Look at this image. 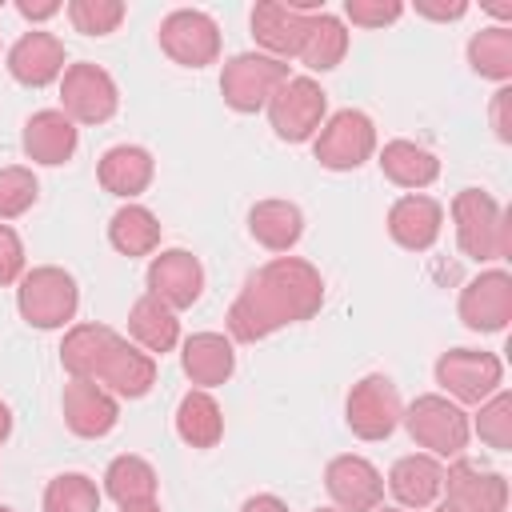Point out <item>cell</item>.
Returning a JSON list of instances; mask_svg holds the SVG:
<instances>
[{"label": "cell", "mask_w": 512, "mask_h": 512, "mask_svg": "<svg viewBox=\"0 0 512 512\" xmlns=\"http://www.w3.org/2000/svg\"><path fill=\"white\" fill-rule=\"evenodd\" d=\"M324 304V276L300 256H276L248 276L228 308V336L256 344L288 324L312 320Z\"/></svg>", "instance_id": "6da1fadb"}, {"label": "cell", "mask_w": 512, "mask_h": 512, "mask_svg": "<svg viewBox=\"0 0 512 512\" xmlns=\"http://www.w3.org/2000/svg\"><path fill=\"white\" fill-rule=\"evenodd\" d=\"M452 224H456V244L468 260L488 264L504 260L512 252V232H508V212L484 192V188H460L452 196Z\"/></svg>", "instance_id": "7a4b0ae2"}, {"label": "cell", "mask_w": 512, "mask_h": 512, "mask_svg": "<svg viewBox=\"0 0 512 512\" xmlns=\"http://www.w3.org/2000/svg\"><path fill=\"white\" fill-rule=\"evenodd\" d=\"M400 424H404L408 436H412L420 448H428V456H436V460H440V456H444V460L464 456L468 436H472L468 412H464L456 400L440 396V392L416 396V400L404 408Z\"/></svg>", "instance_id": "3957f363"}, {"label": "cell", "mask_w": 512, "mask_h": 512, "mask_svg": "<svg viewBox=\"0 0 512 512\" xmlns=\"http://www.w3.org/2000/svg\"><path fill=\"white\" fill-rule=\"evenodd\" d=\"M16 308L20 316L40 328V332H52V328H64L76 308H80V288L72 280V272L56 268V264H40V268H28L20 276V288H16Z\"/></svg>", "instance_id": "277c9868"}, {"label": "cell", "mask_w": 512, "mask_h": 512, "mask_svg": "<svg viewBox=\"0 0 512 512\" xmlns=\"http://www.w3.org/2000/svg\"><path fill=\"white\" fill-rule=\"evenodd\" d=\"M312 152L320 160V168L328 172H352L364 160L376 156V124L368 112L360 108H340L332 112L320 132L312 136Z\"/></svg>", "instance_id": "5b68a950"}, {"label": "cell", "mask_w": 512, "mask_h": 512, "mask_svg": "<svg viewBox=\"0 0 512 512\" xmlns=\"http://www.w3.org/2000/svg\"><path fill=\"white\" fill-rule=\"evenodd\" d=\"M264 108H268V124H272V132L280 140L304 144V140H312L320 132L324 112H328V96L312 76H288L272 92V100Z\"/></svg>", "instance_id": "8992f818"}, {"label": "cell", "mask_w": 512, "mask_h": 512, "mask_svg": "<svg viewBox=\"0 0 512 512\" xmlns=\"http://www.w3.org/2000/svg\"><path fill=\"white\" fill-rule=\"evenodd\" d=\"M288 80V64L264 52H236L220 72V96L232 112H260Z\"/></svg>", "instance_id": "52a82bcc"}, {"label": "cell", "mask_w": 512, "mask_h": 512, "mask_svg": "<svg viewBox=\"0 0 512 512\" xmlns=\"http://www.w3.org/2000/svg\"><path fill=\"white\" fill-rule=\"evenodd\" d=\"M436 384L456 404H484L496 388H504V364L496 352L480 348H452L436 360Z\"/></svg>", "instance_id": "ba28073f"}, {"label": "cell", "mask_w": 512, "mask_h": 512, "mask_svg": "<svg viewBox=\"0 0 512 512\" xmlns=\"http://www.w3.org/2000/svg\"><path fill=\"white\" fill-rule=\"evenodd\" d=\"M120 108V92L116 80L100 68V64H68L60 76V112L72 124H104L112 120Z\"/></svg>", "instance_id": "9c48e42d"}, {"label": "cell", "mask_w": 512, "mask_h": 512, "mask_svg": "<svg viewBox=\"0 0 512 512\" xmlns=\"http://www.w3.org/2000/svg\"><path fill=\"white\" fill-rule=\"evenodd\" d=\"M400 416H404L400 392L380 372L356 380L344 400V420H348L352 436H360V440H388L400 428Z\"/></svg>", "instance_id": "30bf717a"}, {"label": "cell", "mask_w": 512, "mask_h": 512, "mask_svg": "<svg viewBox=\"0 0 512 512\" xmlns=\"http://www.w3.org/2000/svg\"><path fill=\"white\" fill-rule=\"evenodd\" d=\"M160 48L184 68H204L220 56V28L200 8H176L160 20Z\"/></svg>", "instance_id": "8fae6325"}, {"label": "cell", "mask_w": 512, "mask_h": 512, "mask_svg": "<svg viewBox=\"0 0 512 512\" xmlns=\"http://www.w3.org/2000/svg\"><path fill=\"white\" fill-rule=\"evenodd\" d=\"M460 320L472 332H504L512 320V276L504 268H488L460 288Z\"/></svg>", "instance_id": "7c38bea8"}, {"label": "cell", "mask_w": 512, "mask_h": 512, "mask_svg": "<svg viewBox=\"0 0 512 512\" xmlns=\"http://www.w3.org/2000/svg\"><path fill=\"white\" fill-rule=\"evenodd\" d=\"M324 488L340 512H376L384 500V476L364 456H332L324 468Z\"/></svg>", "instance_id": "4fadbf2b"}, {"label": "cell", "mask_w": 512, "mask_h": 512, "mask_svg": "<svg viewBox=\"0 0 512 512\" xmlns=\"http://www.w3.org/2000/svg\"><path fill=\"white\" fill-rule=\"evenodd\" d=\"M204 292V268L188 248H164L148 264V296L164 300L172 312L192 308Z\"/></svg>", "instance_id": "5bb4252c"}, {"label": "cell", "mask_w": 512, "mask_h": 512, "mask_svg": "<svg viewBox=\"0 0 512 512\" xmlns=\"http://www.w3.org/2000/svg\"><path fill=\"white\" fill-rule=\"evenodd\" d=\"M444 492L460 512H508V480L464 456L444 468Z\"/></svg>", "instance_id": "9a60e30c"}, {"label": "cell", "mask_w": 512, "mask_h": 512, "mask_svg": "<svg viewBox=\"0 0 512 512\" xmlns=\"http://www.w3.org/2000/svg\"><path fill=\"white\" fill-rule=\"evenodd\" d=\"M8 72L16 84L24 88H44L52 80L64 76V40L52 32H24L12 48H8Z\"/></svg>", "instance_id": "2e32d148"}, {"label": "cell", "mask_w": 512, "mask_h": 512, "mask_svg": "<svg viewBox=\"0 0 512 512\" xmlns=\"http://www.w3.org/2000/svg\"><path fill=\"white\" fill-rule=\"evenodd\" d=\"M96 384H100L104 392L120 396V400H140V396H148L152 384H156V356H148L144 348H136V344H128V340L120 336V340L108 348V356H104V364H100V372H96Z\"/></svg>", "instance_id": "e0dca14e"}, {"label": "cell", "mask_w": 512, "mask_h": 512, "mask_svg": "<svg viewBox=\"0 0 512 512\" xmlns=\"http://www.w3.org/2000/svg\"><path fill=\"white\" fill-rule=\"evenodd\" d=\"M444 208L424 192H408L388 208V236L408 252H428L440 240Z\"/></svg>", "instance_id": "ac0fdd59"}, {"label": "cell", "mask_w": 512, "mask_h": 512, "mask_svg": "<svg viewBox=\"0 0 512 512\" xmlns=\"http://www.w3.org/2000/svg\"><path fill=\"white\" fill-rule=\"evenodd\" d=\"M120 408L116 396L104 392L96 380H68L64 384V424L84 436V440H100L116 428Z\"/></svg>", "instance_id": "d6986e66"}, {"label": "cell", "mask_w": 512, "mask_h": 512, "mask_svg": "<svg viewBox=\"0 0 512 512\" xmlns=\"http://www.w3.org/2000/svg\"><path fill=\"white\" fill-rule=\"evenodd\" d=\"M20 144H24L28 160L56 168V164H68V160L76 156L80 132H76V124H72L60 108H40V112H32V116H28Z\"/></svg>", "instance_id": "ffe728a7"}, {"label": "cell", "mask_w": 512, "mask_h": 512, "mask_svg": "<svg viewBox=\"0 0 512 512\" xmlns=\"http://www.w3.org/2000/svg\"><path fill=\"white\" fill-rule=\"evenodd\" d=\"M304 28H308V16H300L296 8H288L284 0H260L252 8V36L260 44L264 56H276V60H292L304 44Z\"/></svg>", "instance_id": "44dd1931"}, {"label": "cell", "mask_w": 512, "mask_h": 512, "mask_svg": "<svg viewBox=\"0 0 512 512\" xmlns=\"http://www.w3.org/2000/svg\"><path fill=\"white\" fill-rule=\"evenodd\" d=\"M180 368L184 376L196 384V388H216V384H228L232 372H236V352H232V340L220 336V332H192L180 348Z\"/></svg>", "instance_id": "7402d4cb"}, {"label": "cell", "mask_w": 512, "mask_h": 512, "mask_svg": "<svg viewBox=\"0 0 512 512\" xmlns=\"http://www.w3.org/2000/svg\"><path fill=\"white\" fill-rule=\"evenodd\" d=\"M384 484L400 500V508H432L444 492V464L428 452H412L392 464Z\"/></svg>", "instance_id": "603a6c76"}, {"label": "cell", "mask_w": 512, "mask_h": 512, "mask_svg": "<svg viewBox=\"0 0 512 512\" xmlns=\"http://www.w3.org/2000/svg\"><path fill=\"white\" fill-rule=\"evenodd\" d=\"M96 176H100V188H104V192H112V196H120V200H132V196H140V192L152 184L156 160H152V152L140 148V144H116V148H108V152L100 156Z\"/></svg>", "instance_id": "cb8c5ba5"}, {"label": "cell", "mask_w": 512, "mask_h": 512, "mask_svg": "<svg viewBox=\"0 0 512 512\" xmlns=\"http://www.w3.org/2000/svg\"><path fill=\"white\" fill-rule=\"evenodd\" d=\"M248 232L268 252H292L304 236V212L292 200H260L248 212Z\"/></svg>", "instance_id": "d4e9b609"}, {"label": "cell", "mask_w": 512, "mask_h": 512, "mask_svg": "<svg viewBox=\"0 0 512 512\" xmlns=\"http://www.w3.org/2000/svg\"><path fill=\"white\" fill-rule=\"evenodd\" d=\"M376 160H380V172H384L396 188H408V192H420V188L436 184V176H440L436 152H428V148L416 144V140H388Z\"/></svg>", "instance_id": "484cf974"}, {"label": "cell", "mask_w": 512, "mask_h": 512, "mask_svg": "<svg viewBox=\"0 0 512 512\" xmlns=\"http://www.w3.org/2000/svg\"><path fill=\"white\" fill-rule=\"evenodd\" d=\"M128 332H132L136 348H144L148 356H164V352H172L180 344V320H176V312L164 300L148 296V292L132 304Z\"/></svg>", "instance_id": "4316f807"}, {"label": "cell", "mask_w": 512, "mask_h": 512, "mask_svg": "<svg viewBox=\"0 0 512 512\" xmlns=\"http://www.w3.org/2000/svg\"><path fill=\"white\" fill-rule=\"evenodd\" d=\"M120 336L108 328V324H72L64 332V344H60V364L72 380H96L108 348L116 344Z\"/></svg>", "instance_id": "83f0119b"}, {"label": "cell", "mask_w": 512, "mask_h": 512, "mask_svg": "<svg viewBox=\"0 0 512 512\" xmlns=\"http://www.w3.org/2000/svg\"><path fill=\"white\" fill-rule=\"evenodd\" d=\"M176 436L192 448H216L220 436H224V412L216 404L212 392L204 388H192L180 396L176 404Z\"/></svg>", "instance_id": "f1b7e54d"}, {"label": "cell", "mask_w": 512, "mask_h": 512, "mask_svg": "<svg viewBox=\"0 0 512 512\" xmlns=\"http://www.w3.org/2000/svg\"><path fill=\"white\" fill-rule=\"evenodd\" d=\"M348 52V28L340 16L332 12H316L308 16V28H304V44L296 52V60L308 68V72H332Z\"/></svg>", "instance_id": "f546056e"}, {"label": "cell", "mask_w": 512, "mask_h": 512, "mask_svg": "<svg viewBox=\"0 0 512 512\" xmlns=\"http://www.w3.org/2000/svg\"><path fill=\"white\" fill-rule=\"evenodd\" d=\"M108 240L120 256H152L160 248V220L144 204H124L108 220Z\"/></svg>", "instance_id": "4dcf8cb0"}, {"label": "cell", "mask_w": 512, "mask_h": 512, "mask_svg": "<svg viewBox=\"0 0 512 512\" xmlns=\"http://www.w3.org/2000/svg\"><path fill=\"white\" fill-rule=\"evenodd\" d=\"M468 64H472L476 76L496 80V84H508L512 80V28L508 24L480 28L468 40Z\"/></svg>", "instance_id": "1f68e13d"}, {"label": "cell", "mask_w": 512, "mask_h": 512, "mask_svg": "<svg viewBox=\"0 0 512 512\" xmlns=\"http://www.w3.org/2000/svg\"><path fill=\"white\" fill-rule=\"evenodd\" d=\"M156 468L144 460V456H116L108 468H104V492L116 500V504H136V500H156Z\"/></svg>", "instance_id": "d6a6232c"}, {"label": "cell", "mask_w": 512, "mask_h": 512, "mask_svg": "<svg viewBox=\"0 0 512 512\" xmlns=\"http://www.w3.org/2000/svg\"><path fill=\"white\" fill-rule=\"evenodd\" d=\"M44 512H100V488L84 472H60L44 488Z\"/></svg>", "instance_id": "836d02e7"}, {"label": "cell", "mask_w": 512, "mask_h": 512, "mask_svg": "<svg viewBox=\"0 0 512 512\" xmlns=\"http://www.w3.org/2000/svg\"><path fill=\"white\" fill-rule=\"evenodd\" d=\"M468 424H472V432H476L488 448L508 452V448H512V392H508V388H496V392L480 404L476 420H468Z\"/></svg>", "instance_id": "e575fe53"}, {"label": "cell", "mask_w": 512, "mask_h": 512, "mask_svg": "<svg viewBox=\"0 0 512 512\" xmlns=\"http://www.w3.org/2000/svg\"><path fill=\"white\" fill-rule=\"evenodd\" d=\"M40 196V184L32 176V168H20V164H8L0 168V220H16L24 216Z\"/></svg>", "instance_id": "d590c367"}, {"label": "cell", "mask_w": 512, "mask_h": 512, "mask_svg": "<svg viewBox=\"0 0 512 512\" xmlns=\"http://www.w3.org/2000/svg\"><path fill=\"white\" fill-rule=\"evenodd\" d=\"M68 20L84 36H108V32L120 28L124 4L120 0H72L68 4Z\"/></svg>", "instance_id": "8d00e7d4"}, {"label": "cell", "mask_w": 512, "mask_h": 512, "mask_svg": "<svg viewBox=\"0 0 512 512\" xmlns=\"http://www.w3.org/2000/svg\"><path fill=\"white\" fill-rule=\"evenodd\" d=\"M344 16L356 28H384L404 16V4L400 0H344Z\"/></svg>", "instance_id": "74e56055"}, {"label": "cell", "mask_w": 512, "mask_h": 512, "mask_svg": "<svg viewBox=\"0 0 512 512\" xmlns=\"http://www.w3.org/2000/svg\"><path fill=\"white\" fill-rule=\"evenodd\" d=\"M20 276H24V244L8 224H0V288L20 284Z\"/></svg>", "instance_id": "f35d334b"}, {"label": "cell", "mask_w": 512, "mask_h": 512, "mask_svg": "<svg viewBox=\"0 0 512 512\" xmlns=\"http://www.w3.org/2000/svg\"><path fill=\"white\" fill-rule=\"evenodd\" d=\"M488 120H492V132L500 144H512V88L500 84L492 92V104H488Z\"/></svg>", "instance_id": "ab89813d"}, {"label": "cell", "mask_w": 512, "mask_h": 512, "mask_svg": "<svg viewBox=\"0 0 512 512\" xmlns=\"http://www.w3.org/2000/svg\"><path fill=\"white\" fill-rule=\"evenodd\" d=\"M416 12L420 16H428V20H460L464 12H468V4L464 0H416Z\"/></svg>", "instance_id": "60d3db41"}, {"label": "cell", "mask_w": 512, "mask_h": 512, "mask_svg": "<svg viewBox=\"0 0 512 512\" xmlns=\"http://www.w3.org/2000/svg\"><path fill=\"white\" fill-rule=\"evenodd\" d=\"M16 12H20L24 20H52V16L60 12V4H56V0H20Z\"/></svg>", "instance_id": "b9f144b4"}, {"label": "cell", "mask_w": 512, "mask_h": 512, "mask_svg": "<svg viewBox=\"0 0 512 512\" xmlns=\"http://www.w3.org/2000/svg\"><path fill=\"white\" fill-rule=\"evenodd\" d=\"M240 512H288V504L280 496H272V492H260V496H248Z\"/></svg>", "instance_id": "7bdbcfd3"}, {"label": "cell", "mask_w": 512, "mask_h": 512, "mask_svg": "<svg viewBox=\"0 0 512 512\" xmlns=\"http://www.w3.org/2000/svg\"><path fill=\"white\" fill-rule=\"evenodd\" d=\"M120 512H164L160 500H136V504H120Z\"/></svg>", "instance_id": "ee69618b"}, {"label": "cell", "mask_w": 512, "mask_h": 512, "mask_svg": "<svg viewBox=\"0 0 512 512\" xmlns=\"http://www.w3.org/2000/svg\"><path fill=\"white\" fill-rule=\"evenodd\" d=\"M8 432H12V412H8V404L0 400V444L8 440Z\"/></svg>", "instance_id": "f6af8a7d"}, {"label": "cell", "mask_w": 512, "mask_h": 512, "mask_svg": "<svg viewBox=\"0 0 512 512\" xmlns=\"http://www.w3.org/2000/svg\"><path fill=\"white\" fill-rule=\"evenodd\" d=\"M432 512H460V508H456V504H448V500H444V504H436V508H432Z\"/></svg>", "instance_id": "bcb514c9"}, {"label": "cell", "mask_w": 512, "mask_h": 512, "mask_svg": "<svg viewBox=\"0 0 512 512\" xmlns=\"http://www.w3.org/2000/svg\"><path fill=\"white\" fill-rule=\"evenodd\" d=\"M376 512H400V508H376Z\"/></svg>", "instance_id": "7dc6e473"}, {"label": "cell", "mask_w": 512, "mask_h": 512, "mask_svg": "<svg viewBox=\"0 0 512 512\" xmlns=\"http://www.w3.org/2000/svg\"><path fill=\"white\" fill-rule=\"evenodd\" d=\"M316 512H340V508H316Z\"/></svg>", "instance_id": "c3c4849f"}, {"label": "cell", "mask_w": 512, "mask_h": 512, "mask_svg": "<svg viewBox=\"0 0 512 512\" xmlns=\"http://www.w3.org/2000/svg\"><path fill=\"white\" fill-rule=\"evenodd\" d=\"M0 512H12V508H8V504H0Z\"/></svg>", "instance_id": "681fc988"}]
</instances>
